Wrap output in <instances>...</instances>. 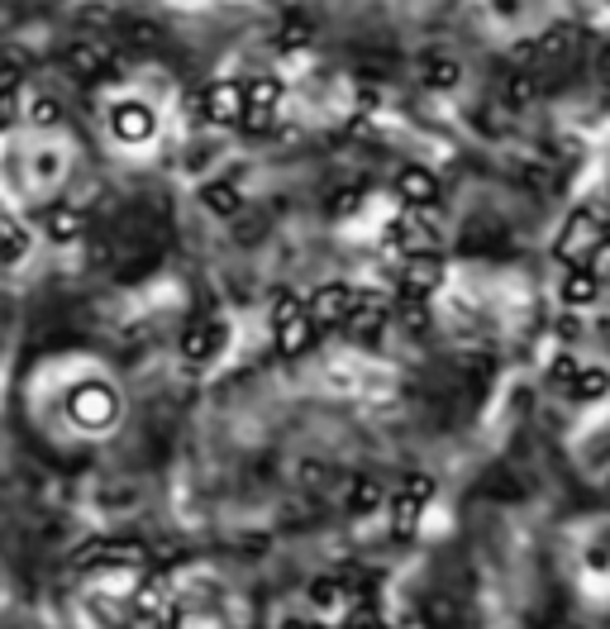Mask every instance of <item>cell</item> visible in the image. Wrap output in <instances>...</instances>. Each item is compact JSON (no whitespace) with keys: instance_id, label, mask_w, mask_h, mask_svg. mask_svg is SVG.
<instances>
[{"instance_id":"1","label":"cell","mask_w":610,"mask_h":629,"mask_svg":"<svg viewBox=\"0 0 610 629\" xmlns=\"http://www.w3.org/2000/svg\"><path fill=\"white\" fill-rule=\"evenodd\" d=\"M272 330H277V348L286 358L306 354V348L315 344V334H320L315 324H310L301 296H291V292H282L277 300H272Z\"/></svg>"},{"instance_id":"2","label":"cell","mask_w":610,"mask_h":629,"mask_svg":"<svg viewBox=\"0 0 610 629\" xmlns=\"http://www.w3.org/2000/svg\"><path fill=\"white\" fill-rule=\"evenodd\" d=\"M601 234H606V220H601V210H592V206H582V210H572L568 224H563V234H558V244H553V254L568 262H587L592 258V248L601 244Z\"/></svg>"},{"instance_id":"3","label":"cell","mask_w":610,"mask_h":629,"mask_svg":"<svg viewBox=\"0 0 610 629\" xmlns=\"http://www.w3.org/2000/svg\"><path fill=\"white\" fill-rule=\"evenodd\" d=\"M348 306H353V286L329 282V286H320V292L306 300V314H310L315 330H339V324L348 320Z\"/></svg>"},{"instance_id":"4","label":"cell","mask_w":610,"mask_h":629,"mask_svg":"<svg viewBox=\"0 0 610 629\" xmlns=\"http://www.w3.org/2000/svg\"><path fill=\"white\" fill-rule=\"evenodd\" d=\"M110 130L124 144H148V138L158 134V115L144 106V100H120L115 110H110Z\"/></svg>"},{"instance_id":"5","label":"cell","mask_w":610,"mask_h":629,"mask_svg":"<svg viewBox=\"0 0 610 629\" xmlns=\"http://www.w3.org/2000/svg\"><path fill=\"white\" fill-rule=\"evenodd\" d=\"M391 244L401 248L406 258H415V254H439V230L420 215V210H410V215H401L391 224Z\"/></svg>"},{"instance_id":"6","label":"cell","mask_w":610,"mask_h":629,"mask_svg":"<svg viewBox=\"0 0 610 629\" xmlns=\"http://www.w3.org/2000/svg\"><path fill=\"white\" fill-rule=\"evenodd\" d=\"M534 48H539V67H563V62L582 53V29L577 24H553L534 39Z\"/></svg>"},{"instance_id":"7","label":"cell","mask_w":610,"mask_h":629,"mask_svg":"<svg viewBox=\"0 0 610 629\" xmlns=\"http://www.w3.org/2000/svg\"><path fill=\"white\" fill-rule=\"evenodd\" d=\"M144 548L139 544H110V539H96L77 553V568H139Z\"/></svg>"},{"instance_id":"8","label":"cell","mask_w":610,"mask_h":629,"mask_svg":"<svg viewBox=\"0 0 610 629\" xmlns=\"http://www.w3.org/2000/svg\"><path fill=\"white\" fill-rule=\"evenodd\" d=\"M430 496H434V482H430V477H406L401 496H396V534H410V530H415L420 515H425V506H430Z\"/></svg>"},{"instance_id":"9","label":"cell","mask_w":610,"mask_h":629,"mask_svg":"<svg viewBox=\"0 0 610 629\" xmlns=\"http://www.w3.org/2000/svg\"><path fill=\"white\" fill-rule=\"evenodd\" d=\"M382 324H387V300H382L377 292H353V306H348L344 330L358 334V338H372Z\"/></svg>"},{"instance_id":"10","label":"cell","mask_w":610,"mask_h":629,"mask_svg":"<svg viewBox=\"0 0 610 629\" xmlns=\"http://www.w3.org/2000/svg\"><path fill=\"white\" fill-rule=\"evenodd\" d=\"M396 196L406 200L410 210H430L439 200V177L430 168H401L396 172Z\"/></svg>"},{"instance_id":"11","label":"cell","mask_w":610,"mask_h":629,"mask_svg":"<svg viewBox=\"0 0 610 629\" xmlns=\"http://www.w3.org/2000/svg\"><path fill=\"white\" fill-rule=\"evenodd\" d=\"M201 110H206V120H215V124L239 120L244 115V86L239 82H210L206 96H201Z\"/></svg>"},{"instance_id":"12","label":"cell","mask_w":610,"mask_h":629,"mask_svg":"<svg viewBox=\"0 0 610 629\" xmlns=\"http://www.w3.org/2000/svg\"><path fill=\"white\" fill-rule=\"evenodd\" d=\"M434 286H439V258H434V254H415V258H410V268H406V276H401L406 300H425Z\"/></svg>"},{"instance_id":"13","label":"cell","mask_w":610,"mask_h":629,"mask_svg":"<svg viewBox=\"0 0 610 629\" xmlns=\"http://www.w3.org/2000/svg\"><path fill=\"white\" fill-rule=\"evenodd\" d=\"M601 296V272L587 268V262H572V272L563 276V300L568 306H592Z\"/></svg>"},{"instance_id":"14","label":"cell","mask_w":610,"mask_h":629,"mask_svg":"<svg viewBox=\"0 0 610 629\" xmlns=\"http://www.w3.org/2000/svg\"><path fill=\"white\" fill-rule=\"evenodd\" d=\"M220 344H224L220 324H191L186 338H182V354H186V362H206V358H215Z\"/></svg>"},{"instance_id":"15","label":"cell","mask_w":610,"mask_h":629,"mask_svg":"<svg viewBox=\"0 0 610 629\" xmlns=\"http://www.w3.org/2000/svg\"><path fill=\"white\" fill-rule=\"evenodd\" d=\"M43 234L53 238V244H72V238L82 234V215L72 206H48L43 210Z\"/></svg>"},{"instance_id":"16","label":"cell","mask_w":610,"mask_h":629,"mask_svg":"<svg viewBox=\"0 0 610 629\" xmlns=\"http://www.w3.org/2000/svg\"><path fill=\"white\" fill-rule=\"evenodd\" d=\"M105 62H110V53H105L101 44H86V39H82V44L67 48V67L77 72V77H101Z\"/></svg>"},{"instance_id":"17","label":"cell","mask_w":610,"mask_h":629,"mask_svg":"<svg viewBox=\"0 0 610 629\" xmlns=\"http://www.w3.org/2000/svg\"><path fill=\"white\" fill-rule=\"evenodd\" d=\"M534 96H539V77H534V72H525V67H515V72H510V77L501 82V100H506L510 110H525Z\"/></svg>"},{"instance_id":"18","label":"cell","mask_w":610,"mask_h":629,"mask_svg":"<svg viewBox=\"0 0 610 629\" xmlns=\"http://www.w3.org/2000/svg\"><path fill=\"white\" fill-rule=\"evenodd\" d=\"M568 392L577 400H601V396H610V372L606 368H577Z\"/></svg>"},{"instance_id":"19","label":"cell","mask_w":610,"mask_h":629,"mask_svg":"<svg viewBox=\"0 0 610 629\" xmlns=\"http://www.w3.org/2000/svg\"><path fill=\"white\" fill-rule=\"evenodd\" d=\"M24 254H29V234H24V224L0 215V262H20Z\"/></svg>"},{"instance_id":"20","label":"cell","mask_w":610,"mask_h":629,"mask_svg":"<svg viewBox=\"0 0 610 629\" xmlns=\"http://www.w3.org/2000/svg\"><path fill=\"white\" fill-rule=\"evenodd\" d=\"M463 82V67H458L453 58H425V86H434V91H448V86Z\"/></svg>"},{"instance_id":"21","label":"cell","mask_w":610,"mask_h":629,"mask_svg":"<svg viewBox=\"0 0 610 629\" xmlns=\"http://www.w3.org/2000/svg\"><path fill=\"white\" fill-rule=\"evenodd\" d=\"M277 100H282V82H277V77H253V82H244V106L277 110Z\"/></svg>"},{"instance_id":"22","label":"cell","mask_w":610,"mask_h":629,"mask_svg":"<svg viewBox=\"0 0 610 629\" xmlns=\"http://www.w3.org/2000/svg\"><path fill=\"white\" fill-rule=\"evenodd\" d=\"M206 206L215 210V215H239L244 200H239V192H234L229 182H210V186H206Z\"/></svg>"},{"instance_id":"23","label":"cell","mask_w":610,"mask_h":629,"mask_svg":"<svg viewBox=\"0 0 610 629\" xmlns=\"http://www.w3.org/2000/svg\"><path fill=\"white\" fill-rule=\"evenodd\" d=\"M120 39H124V48H153L158 44V29H153V24H144V20H124L120 24Z\"/></svg>"},{"instance_id":"24","label":"cell","mask_w":610,"mask_h":629,"mask_svg":"<svg viewBox=\"0 0 610 629\" xmlns=\"http://www.w3.org/2000/svg\"><path fill=\"white\" fill-rule=\"evenodd\" d=\"M301 44H310V24L306 20H286L282 34H277V48H282V53H296Z\"/></svg>"},{"instance_id":"25","label":"cell","mask_w":610,"mask_h":629,"mask_svg":"<svg viewBox=\"0 0 610 629\" xmlns=\"http://www.w3.org/2000/svg\"><path fill=\"white\" fill-rule=\"evenodd\" d=\"M572 377H577V358H572V354H558V358H553V368H549V382H553V386H563V392H568Z\"/></svg>"},{"instance_id":"26","label":"cell","mask_w":610,"mask_h":629,"mask_svg":"<svg viewBox=\"0 0 610 629\" xmlns=\"http://www.w3.org/2000/svg\"><path fill=\"white\" fill-rule=\"evenodd\" d=\"M382 501V492L372 482H353V492H348V510H372Z\"/></svg>"},{"instance_id":"27","label":"cell","mask_w":610,"mask_h":629,"mask_svg":"<svg viewBox=\"0 0 610 629\" xmlns=\"http://www.w3.org/2000/svg\"><path fill=\"white\" fill-rule=\"evenodd\" d=\"M29 115H34V124H39V130H58V115H62V110H58L53 96H43V100H34Z\"/></svg>"},{"instance_id":"28","label":"cell","mask_w":610,"mask_h":629,"mask_svg":"<svg viewBox=\"0 0 610 629\" xmlns=\"http://www.w3.org/2000/svg\"><path fill=\"white\" fill-rule=\"evenodd\" d=\"M20 115V96H15V86H0V130H10Z\"/></svg>"},{"instance_id":"29","label":"cell","mask_w":610,"mask_h":629,"mask_svg":"<svg viewBox=\"0 0 610 629\" xmlns=\"http://www.w3.org/2000/svg\"><path fill=\"white\" fill-rule=\"evenodd\" d=\"M601 82L610 86V48H606V53H601Z\"/></svg>"}]
</instances>
